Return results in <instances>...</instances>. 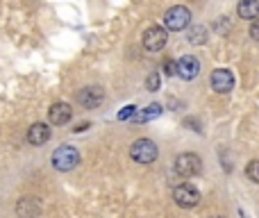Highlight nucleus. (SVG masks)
Masks as SVG:
<instances>
[{
  "label": "nucleus",
  "mask_w": 259,
  "mask_h": 218,
  "mask_svg": "<svg viewBox=\"0 0 259 218\" xmlns=\"http://www.w3.org/2000/svg\"><path fill=\"white\" fill-rule=\"evenodd\" d=\"M103 98H105V94H103L100 86H84V89L77 91V100H80V105H84V107H89V109L98 107V105L103 103Z\"/></svg>",
  "instance_id": "obj_8"
},
{
  "label": "nucleus",
  "mask_w": 259,
  "mask_h": 218,
  "mask_svg": "<svg viewBox=\"0 0 259 218\" xmlns=\"http://www.w3.org/2000/svg\"><path fill=\"white\" fill-rule=\"evenodd\" d=\"M148 89L150 91H157V86H159V73H150V77L146 80Z\"/></svg>",
  "instance_id": "obj_17"
},
{
  "label": "nucleus",
  "mask_w": 259,
  "mask_h": 218,
  "mask_svg": "<svg viewBox=\"0 0 259 218\" xmlns=\"http://www.w3.org/2000/svg\"><path fill=\"white\" fill-rule=\"evenodd\" d=\"M50 164H53V168L62 170V173L73 170L77 164H80V152H77L73 146H59L57 150L53 152V157H50Z\"/></svg>",
  "instance_id": "obj_1"
},
{
  "label": "nucleus",
  "mask_w": 259,
  "mask_h": 218,
  "mask_svg": "<svg viewBox=\"0 0 259 218\" xmlns=\"http://www.w3.org/2000/svg\"><path fill=\"white\" fill-rule=\"evenodd\" d=\"M166 41H168V32H166V27L152 25V27H148V30L143 32V48L150 50V53L161 50L166 46Z\"/></svg>",
  "instance_id": "obj_6"
},
{
  "label": "nucleus",
  "mask_w": 259,
  "mask_h": 218,
  "mask_svg": "<svg viewBox=\"0 0 259 218\" xmlns=\"http://www.w3.org/2000/svg\"><path fill=\"white\" fill-rule=\"evenodd\" d=\"M237 14H239L241 18H250V21H257V18H259V0H239Z\"/></svg>",
  "instance_id": "obj_13"
},
{
  "label": "nucleus",
  "mask_w": 259,
  "mask_h": 218,
  "mask_svg": "<svg viewBox=\"0 0 259 218\" xmlns=\"http://www.w3.org/2000/svg\"><path fill=\"white\" fill-rule=\"evenodd\" d=\"M134 114H137V107H132V105H127V107L123 109L121 114H118V118H121V120H125V118H130V116H134Z\"/></svg>",
  "instance_id": "obj_19"
},
{
  "label": "nucleus",
  "mask_w": 259,
  "mask_h": 218,
  "mask_svg": "<svg viewBox=\"0 0 259 218\" xmlns=\"http://www.w3.org/2000/svg\"><path fill=\"white\" fill-rule=\"evenodd\" d=\"M173 200L178 202L182 209H193V207H198V202H200V191H198L193 184L184 182V184H180V187H175Z\"/></svg>",
  "instance_id": "obj_4"
},
{
  "label": "nucleus",
  "mask_w": 259,
  "mask_h": 218,
  "mask_svg": "<svg viewBox=\"0 0 259 218\" xmlns=\"http://www.w3.org/2000/svg\"><path fill=\"white\" fill-rule=\"evenodd\" d=\"M157 155H159V150H157L155 141H150V139H139L130 148V157L137 164H152L157 159Z\"/></svg>",
  "instance_id": "obj_2"
},
{
  "label": "nucleus",
  "mask_w": 259,
  "mask_h": 218,
  "mask_svg": "<svg viewBox=\"0 0 259 218\" xmlns=\"http://www.w3.org/2000/svg\"><path fill=\"white\" fill-rule=\"evenodd\" d=\"M200 168H202V161L193 152H182L175 159V173L182 175V178H193V175L200 173Z\"/></svg>",
  "instance_id": "obj_5"
},
{
  "label": "nucleus",
  "mask_w": 259,
  "mask_h": 218,
  "mask_svg": "<svg viewBox=\"0 0 259 218\" xmlns=\"http://www.w3.org/2000/svg\"><path fill=\"white\" fill-rule=\"evenodd\" d=\"M16 214L21 218H39L41 214V205L36 198H21L16 202Z\"/></svg>",
  "instance_id": "obj_11"
},
{
  "label": "nucleus",
  "mask_w": 259,
  "mask_h": 218,
  "mask_svg": "<svg viewBox=\"0 0 259 218\" xmlns=\"http://www.w3.org/2000/svg\"><path fill=\"white\" fill-rule=\"evenodd\" d=\"M246 175L252 180V182L259 184V159H252L250 164L246 166Z\"/></svg>",
  "instance_id": "obj_16"
},
{
  "label": "nucleus",
  "mask_w": 259,
  "mask_h": 218,
  "mask_svg": "<svg viewBox=\"0 0 259 218\" xmlns=\"http://www.w3.org/2000/svg\"><path fill=\"white\" fill-rule=\"evenodd\" d=\"M205 36H207V30L202 25L191 27V32H189V41L191 43H205Z\"/></svg>",
  "instance_id": "obj_15"
},
{
  "label": "nucleus",
  "mask_w": 259,
  "mask_h": 218,
  "mask_svg": "<svg viewBox=\"0 0 259 218\" xmlns=\"http://www.w3.org/2000/svg\"><path fill=\"white\" fill-rule=\"evenodd\" d=\"M50 139V127L46 123H34L27 129V143L30 146H44Z\"/></svg>",
  "instance_id": "obj_12"
},
{
  "label": "nucleus",
  "mask_w": 259,
  "mask_h": 218,
  "mask_svg": "<svg viewBox=\"0 0 259 218\" xmlns=\"http://www.w3.org/2000/svg\"><path fill=\"white\" fill-rule=\"evenodd\" d=\"M189 23H191V12H189L184 5H175V7H170L168 12L164 14V25H166V30H170V32L184 30Z\"/></svg>",
  "instance_id": "obj_3"
},
{
  "label": "nucleus",
  "mask_w": 259,
  "mask_h": 218,
  "mask_svg": "<svg viewBox=\"0 0 259 218\" xmlns=\"http://www.w3.org/2000/svg\"><path fill=\"white\" fill-rule=\"evenodd\" d=\"M200 73V62H198L193 55H184L178 62V75L182 80H193V77Z\"/></svg>",
  "instance_id": "obj_9"
},
{
  "label": "nucleus",
  "mask_w": 259,
  "mask_h": 218,
  "mask_svg": "<svg viewBox=\"0 0 259 218\" xmlns=\"http://www.w3.org/2000/svg\"><path fill=\"white\" fill-rule=\"evenodd\" d=\"M250 36H252L255 41H259V18L250 25Z\"/></svg>",
  "instance_id": "obj_20"
},
{
  "label": "nucleus",
  "mask_w": 259,
  "mask_h": 218,
  "mask_svg": "<svg viewBox=\"0 0 259 218\" xmlns=\"http://www.w3.org/2000/svg\"><path fill=\"white\" fill-rule=\"evenodd\" d=\"M71 116H73L71 105H66V103H55V105H50V109H48V118H50V123L53 125L68 123Z\"/></svg>",
  "instance_id": "obj_10"
},
{
  "label": "nucleus",
  "mask_w": 259,
  "mask_h": 218,
  "mask_svg": "<svg viewBox=\"0 0 259 218\" xmlns=\"http://www.w3.org/2000/svg\"><path fill=\"white\" fill-rule=\"evenodd\" d=\"M164 71H166V75H178V62H166V66H164Z\"/></svg>",
  "instance_id": "obj_18"
},
{
  "label": "nucleus",
  "mask_w": 259,
  "mask_h": 218,
  "mask_svg": "<svg viewBox=\"0 0 259 218\" xmlns=\"http://www.w3.org/2000/svg\"><path fill=\"white\" fill-rule=\"evenodd\" d=\"M211 89L216 94H230L234 89V75L228 71V68H216L211 73Z\"/></svg>",
  "instance_id": "obj_7"
},
{
  "label": "nucleus",
  "mask_w": 259,
  "mask_h": 218,
  "mask_svg": "<svg viewBox=\"0 0 259 218\" xmlns=\"http://www.w3.org/2000/svg\"><path fill=\"white\" fill-rule=\"evenodd\" d=\"M214 218H221V216H214Z\"/></svg>",
  "instance_id": "obj_21"
},
{
  "label": "nucleus",
  "mask_w": 259,
  "mask_h": 218,
  "mask_svg": "<svg viewBox=\"0 0 259 218\" xmlns=\"http://www.w3.org/2000/svg\"><path fill=\"white\" fill-rule=\"evenodd\" d=\"M161 114V107L159 105H150V107H146L141 111V114H137L134 118L139 120V123H143V120H150V118H155V116H159Z\"/></svg>",
  "instance_id": "obj_14"
}]
</instances>
